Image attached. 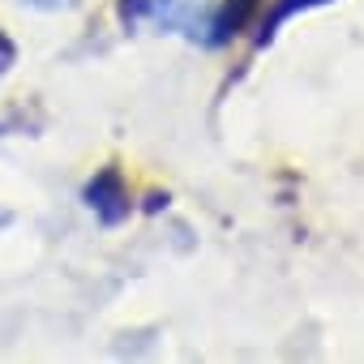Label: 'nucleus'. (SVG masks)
I'll use <instances>...</instances> for the list:
<instances>
[{
    "label": "nucleus",
    "mask_w": 364,
    "mask_h": 364,
    "mask_svg": "<svg viewBox=\"0 0 364 364\" xmlns=\"http://www.w3.org/2000/svg\"><path fill=\"white\" fill-rule=\"evenodd\" d=\"M257 9H262V0H223V9H219L215 22H210V43L223 48L228 39H236V35L253 22Z\"/></svg>",
    "instance_id": "f03ea898"
},
{
    "label": "nucleus",
    "mask_w": 364,
    "mask_h": 364,
    "mask_svg": "<svg viewBox=\"0 0 364 364\" xmlns=\"http://www.w3.org/2000/svg\"><path fill=\"white\" fill-rule=\"evenodd\" d=\"M176 5H180V0H120L116 14H120V22L133 31V26H141V22H171V18H176Z\"/></svg>",
    "instance_id": "20e7f679"
},
{
    "label": "nucleus",
    "mask_w": 364,
    "mask_h": 364,
    "mask_svg": "<svg viewBox=\"0 0 364 364\" xmlns=\"http://www.w3.org/2000/svg\"><path fill=\"white\" fill-rule=\"evenodd\" d=\"M31 9H77V0H22Z\"/></svg>",
    "instance_id": "423d86ee"
},
{
    "label": "nucleus",
    "mask_w": 364,
    "mask_h": 364,
    "mask_svg": "<svg viewBox=\"0 0 364 364\" xmlns=\"http://www.w3.org/2000/svg\"><path fill=\"white\" fill-rule=\"evenodd\" d=\"M18 60V48H14V39L5 35V31H0V77H5L9 73V65Z\"/></svg>",
    "instance_id": "39448f33"
},
{
    "label": "nucleus",
    "mask_w": 364,
    "mask_h": 364,
    "mask_svg": "<svg viewBox=\"0 0 364 364\" xmlns=\"http://www.w3.org/2000/svg\"><path fill=\"white\" fill-rule=\"evenodd\" d=\"M86 206L99 215V223H107V228H116L120 219H129V210H133V202H129V185H124V171L116 167V163H107V167H99L95 176H90V185H86Z\"/></svg>",
    "instance_id": "f257e3e1"
},
{
    "label": "nucleus",
    "mask_w": 364,
    "mask_h": 364,
    "mask_svg": "<svg viewBox=\"0 0 364 364\" xmlns=\"http://www.w3.org/2000/svg\"><path fill=\"white\" fill-rule=\"evenodd\" d=\"M321 5H334V0H274L270 14H266V18H262V26H257V48H266V43L279 35V26H283L287 18L309 14V9H321Z\"/></svg>",
    "instance_id": "7ed1b4c3"
}]
</instances>
